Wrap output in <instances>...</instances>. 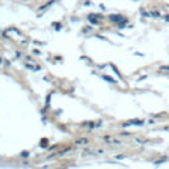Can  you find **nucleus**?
Listing matches in <instances>:
<instances>
[{"mask_svg":"<svg viewBox=\"0 0 169 169\" xmlns=\"http://www.w3.org/2000/svg\"><path fill=\"white\" fill-rule=\"evenodd\" d=\"M110 20H111V21H114V22H120V21H126V20L123 19L122 16H119V15H111V16H110Z\"/></svg>","mask_w":169,"mask_h":169,"instance_id":"f257e3e1","label":"nucleus"},{"mask_svg":"<svg viewBox=\"0 0 169 169\" xmlns=\"http://www.w3.org/2000/svg\"><path fill=\"white\" fill-rule=\"evenodd\" d=\"M129 124H136V126H140V124H143V122H140V120H132V122L126 123L124 126H129Z\"/></svg>","mask_w":169,"mask_h":169,"instance_id":"f03ea898","label":"nucleus"},{"mask_svg":"<svg viewBox=\"0 0 169 169\" xmlns=\"http://www.w3.org/2000/svg\"><path fill=\"white\" fill-rule=\"evenodd\" d=\"M86 143H87V140L86 139H82V140H78L75 144H86Z\"/></svg>","mask_w":169,"mask_h":169,"instance_id":"7ed1b4c3","label":"nucleus"},{"mask_svg":"<svg viewBox=\"0 0 169 169\" xmlns=\"http://www.w3.org/2000/svg\"><path fill=\"white\" fill-rule=\"evenodd\" d=\"M161 70H167V71H169V66H162V67H161Z\"/></svg>","mask_w":169,"mask_h":169,"instance_id":"20e7f679","label":"nucleus"}]
</instances>
